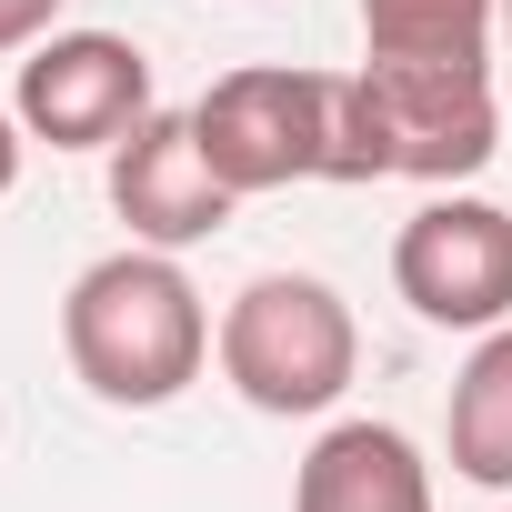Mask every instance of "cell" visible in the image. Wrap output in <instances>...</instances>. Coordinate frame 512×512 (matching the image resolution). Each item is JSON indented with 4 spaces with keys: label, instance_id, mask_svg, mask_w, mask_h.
Wrapping results in <instances>:
<instances>
[{
    "label": "cell",
    "instance_id": "obj_1",
    "mask_svg": "<svg viewBox=\"0 0 512 512\" xmlns=\"http://www.w3.org/2000/svg\"><path fill=\"white\" fill-rule=\"evenodd\" d=\"M61 352H71L91 402L161 412V402H181L201 382L211 312H201V292H191V272L171 251L131 241V251H101V262L61 292Z\"/></svg>",
    "mask_w": 512,
    "mask_h": 512
},
{
    "label": "cell",
    "instance_id": "obj_2",
    "mask_svg": "<svg viewBox=\"0 0 512 512\" xmlns=\"http://www.w3.org/2000/svg\"><path fill=\"white\" fill-rule=\"evenodd\" d=\"M502 151V101L482 61H362L332 81V161L322 181H472Z\"/></svg>",
    "mask_w": 512,
    "mask_h": 512
},
{
    "label": "cell",
    "instance_id": "obj_3",
    "mask_svg": "<svg viewBox=\"0 0 512 512\" xmlns=\"http://www.w3.org/2000/svg\"><path fill=\"white\" fill-rule=\"evenodd\" d=\"M211 352H221V382L272 412V422H302V412H332L362 372V332H352V302L322 282V272H251L221 322H211Z\"/></svg>",
    "mask_w": 512,
    "mask_h": 512
},
{
    "label": "cell",
    "instance_id": "obj_4",
    "mask_svg": "<svg viewBox=\"0 0 512 512\" xmlns=\"http://www.w3.org/2000/svg\"><path fill=\"white\" fill-rule=\"evenodd\" d=\"M191 131H201V161H211L241 201H251V191L322 181V161H332V71H292V61L221 71V81L191 101Z\"/></svg>",
    "mask_w": 512,
    "mask_h": 512
},
{
    "label": "cell",
    "instance_id": "obj_5",
    "mask_svg": "<svg viewBox=\"0 0 512 512\" xmlns=\"http://www.w3.org/2000/svg\"><path fill=\"white\" fill-rule=\"evenodd\" d=\"M392 292L432 332H492L512 322V211L442 191L392 231Z\"/></svg>",
    "mask_w": 512,
    "mask_h": 512
},
{
    "label": "cell",
    "instance_id": "obj_6",
    "mask_svg": "<svg viewBox=\"0 0 512 512\" xmlns=\"http://www.w3.org/2000/svg\"><path fill=\"white\" fill-rule=\"evenodd\" d=\"M11 111H21V131L51 141V151H111V141H131L161 101H151L141 41H121V31H51V41H31Z\"/></svg>",
    "mask_w": 512,
    "mask_h": 512
},
{
    "label": "cell",
    "instance_id": "obj_7",
    "mask_svg": "<svg viewBox=\"0 0 512 512\" xmlns=\"http://www.w3.org/2000/svg\"><path fill=\"white\" fill-rule=\"evenodd\" d=\"M111 211L131 221V241L191 251V241H211V231L241 211V191L201 161L191 111H151L131 141H111Z\"/></svg>",
    "mask_w": 512,
    "mask_h": 512
},
{
    "label": "cell",
    "instance_id": "obj_8",
    "mask_svg": "<svg viewBox=\"0 0 512 512\" xmlns=\"http://www.w3.org/2000/svg\"><path fill=\"white\" fill-rule=\"evenodd\" d=\"M292 512H432V462L392 422H332L292 472Z\"/></svg>",
    "mask_w": 512,
    "mask_h": 512
},
{
    "label": "cell",
    "instance_id": "obj_9",
    "mask_svg": "<svg viewBox=\"0 0 512 512\" xmlns=\"http://www.w3.org/2000/svg\"><path fill=\"white\" fill-rule=\"evenodd\" d=\"M442 452H452V472H462V482L512 492V322H492V332L472 342V362L452 372Z\"/></svg>",
    "mask_w": 512,
    "mask_h": 512
},
{
    "label": "cell",
    "instance_id": "obj_10",
    "mask_svg": "<svg viewBox=\"0 0 512 512\" xmlns=\"http://www.w3.org/2000/svg\"><path fill=\"white\" fill-rule=\"evenodd\" d=\"M502 0H362V61H492Z\"/></svg>",
    "mask_w": 512,
    "mask_h": 512
},
{
    "label": "cell",
    "instance_id": "obj_11",
    "mask_svg": "<svg viewBox=\"0 0 512 512\" xmlns=\"http://www.w3.org/2000/svg\"><path fill=\"white\" fill-rule=\"evenodd\" d=\"M61 31V0H0V51H31Z\"/></svg>",
    "mask_w": 512,
    "mask_h": 512
},
{
    "label": "cell",
    "instance_id": "obj_12",
    "mask_svg": "<svg viewBox=\"0 0 512 512\" xmlns=\"http://www.w3.org/2000/svg\"><path fill=\"white\" fill-rule=\"evenodd\" d=\"M11 181H21V111H0V201H11Z\"/></svg>",
    "mask_w": 512,
    "mask_h": 512
},
{
    "label": "cell",
    "instance_id": "obj_13",
    "mask_svg": "<svg viewBox=\"0 0 512 512\" xmlns=\"http://www.w3.org/2000/svg\"><path fill=\"white\" fill-rule=\"evenodd\" d=\"M502 31H512V0H502Z\"/></svg>",
    "mask_w": 512,
    "mask_h": 512
}]
</instances>
